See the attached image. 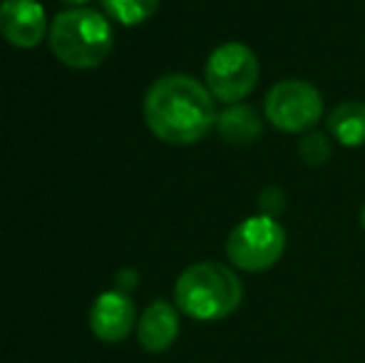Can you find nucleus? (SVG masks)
<instances>
[{
  "mask_svg": "<svg viewBox=\"0 0 365 363\" xmlns=\"http://www.w3.org/2000/svg\"><path fill=\"white\" fill-rule=\"evenodd\" d=\"M217 105L207 85L192 75H164L145 97V122L167 145H194L217 125Z\"/></svg>",
  "mask_w": 365,
  "mask_h": 363,
  "instance_id": "f257e3e1",
  "label": "nucleus"
},
{
  "mask_svg": "<svg viewBox=\"0 0 365 363\" xmlns=\"http://www.w3.org/2000/svg\"><path fill=\"white\" fill-rule=\"evenodd\" d=\"M244 301V284L234 269L219 262L192 264L174 284V304L194 321L229 319Z\"/></svg>",
  "mask_w": 365,
  "mask_h": 363,
  "instance_id": "f03ea898",
  "label": "nucleus"
},
{
  "mask_svg": "<svg viewBox=\"0 0 365 363\" xmlns=\"http://www.w3.org/2000/svg\"><path fill=\"white\" fill-rule=\"evenodd\" d=\"M115 48L110 20L90 8L65 10L50 28V50L60 63L75 70L97 68Z\"/></svg>",
  "mask_w": 365,
  "mask_h": 363,
  "instance_id": "7ed1b4c3",
  "label": "nucleus"
},
{
  "mask_svg": "<svg viewBox=\"0 0 365 363\" xmlns=\"http://www.w3.org/2000/svg\"><path fill=\"white\" fill-rule=\"evenodd\" d=\"M286 252V229L276 217L256 214L231 229L226 257L241 272H266Z\"/></svg>",
  "mask_w": 365,
  "mask_h": 363,
  "instance_id": "20e7f679",
  "label": "nucleus"
},
{
  "mask_svg": "<svg viewBox=\"0 0 365 363\" xmlns=\"http://www.w3.org/2000/svg\"><path fill=\"white\" fill-rule=\"evenodd\" d=\"M261 65L256 53L244 43H224L209 55L204 68V85L214 100L236 105L259 85Z\"/></svg>",
  "mask_w": 365,
  "mask_h": 363,
  "instance_id": "39448f33",
  "label": "nucleus"
},
{
  "mask_svg": "<svg viewBox=\"0 0 365 363\" xmlns=\"http://www.w3.org/2000/svg\"><path fill=\"white\" fill-rule=\"evenodd\" d=\"M264 115L276 130L289 135H306L321 122L323 97L316 85L306 80H281L266 92Z\"/></svg>",
  "mask_w": 365,
  "mask_h": 363,
  "instance_id": "423d86ee",
  "label": "nucleus"
},
{
  "mask_svg": "<svg viewBox=\"0 0 365 363\" xmlns=\"http://www.w3.org/2000/svg\"><path fill=\"white\" fill-rule=\"evenodd\" d=\"M135 301L125 291H105L90 309V331L105 344H120L135 329Z\"/></svg>",
  "mask_w": 365,
  "mask_h": 363,
  "instance_id": "0eeeda50",
  "label": "nucleus"
},
{
  "mask_svg": "<svg viewBox=\"0 0 365 363\" xmlns=\"http://www.w3.org/2000/svg\"><path fill=\"white\" fill-rule=\"evenodd\" d=\"M45 8L38 0H3L0 35L15 48H35L45 38Z\"/></svg>",
  "mask_w": 365,
  "mask_h": 363,
  "instance_id": "6e6552de",
  "label": "nucleus"
},
{
  "mask_svg": "<svg viewBox=\"0 0 365 363\" xmlns=\"http://www.w3.org/2000/svg\"><path fill=\"white\" fill-rule=\"evenodd\" d=\"M179 336V309L169 301H152L137 321V341L149 354H164Z\"/></svg>",
  "mask_w": 365,
  "mask_h": 363,
  "instance_id": "1a4fd4ad",
  "label": "nucleus"
},
{
  "mask_svg": "<svg viewBox=\"0 0 365 363\" xmlns=\"http://www.w3.org/2000/svg\"><path fill=\"white\" fill-rule=\"evenodd\" d=\"M217 127L219 135L231 145H251V142L259 140L261 130H264L259 112L251 105H241V102L229 105L224 112H219Z\"/></svg>",
  "mask_w": 365,
  "mask_h": 363,
  "instance_id": "9d476101",
  "label": "nucleus"
},
{
  "mask_svg": "<svg viewBox=\"0 0 365 363\" xmlns=\"http://www.w3.org/2000/svg\"><path fill=\"white\" fill-rule=\"evenodd\" d=\"M328 132L343 147H365V102H341L328 115Z\"/></svg>",
  "mask_w": 365,
  "mask_h": 363,
  "instance_id": "9b49d317",
  "label": "nucleus"
},
{
  "mask_svg": "<svg viewBox=\"0 0 365 363\" xmlns=\"http://www.w3.org/2000/svg\"><path fill=\"white\" fill-rule=\"evenodd\" d=\"M107 15L122 25H142L159 8V0H102Z\"/></svg>",
  "mask_w": 365,
  "mask_h": 363,
  "instance_id": "f8f14e48",
  "label": "nucleus"
},
{
  "mask_svg": "<svg viewBox=\"0 0 365 363\" xmlns=\"http://www.w3.org/2000/svg\"><path fill=\"white\" fill-rule=\"evenodd\" d=\"M331 142L328 137L318 135V132H306L298 140V157L306 162L308 167H321L331 160Z\"/></svg>",
  "mask_w": 365,
  "mask_h": 363,
  "instance_id": "ddd939ff",
  "label": "nucleus"
},
{
  "mask_svg": "<svg viewBox=\"0 0 365 363\" xmlns=\"http://www.w3.org/2000/svg\"><path fill=\"white\" fill-rule=\"evenodd\" d=\"M286 207V194L276 187H266L264 192L259 194V209L266 217H279Z\"/></svg>",
  "mask_w": 365,
  "mask_h": 363,
  "instance_id": "4468645a",
  "label": "nucleus"
},
{
  "mask_svg": "<svg viewBox=\"0 0 365 363\" xmlns=\"http://www.w3.org/2000/svg\"><path fill=\"white\" fill-rule=\"evenodd\" d=\"M63 3H70V5H82V3H87V0H63Z\"/></svg>",
  "mask_w": 365,
  "mask_h": 363,
  "instance_id": "2eb2a0df",
  "label": "nucleus"
},
{
  "mask_svg": "<svg viewBox=\"0 0 365 363\" xmlns=\"http://www.w3.org/2000/svg\"><path fill=\"white\" fill-rule=\"evenodd\" d=\"M361 224H363V229H365V204H363V209H361Z\"/></svg>",
  "mask_w": 365,
  "mask_h": 363,
  "instance_id": "dca6fc26",
  "label": "nucleus"
}]
</instances>
